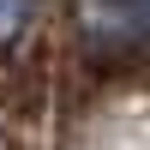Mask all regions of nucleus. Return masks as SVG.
Listing matches in <instances>:
<instances>
[{"label":"nucleus","instance_id":"1","mask_svg":"<svg viewBox=\"0 0 150 150\" xmlns=\"http://www.w3.org/2000/svg\"><path fill=\"white\" fill-rule=\"evenodd\" d=\"M78 30L108 54L150 42V0H78Z\"/></svg>","mask_w":150,"mask_h":150},{"label":"nucleus","instance_id":"2","mask_svg":"<svg viewBox=\"0 0 150 150\" xmlns=\"http://www.w3.org/2000/svg\"><path fill=\"white\" fill-rule=\"evenodd\" d=\"M24 24H30V0H0V42H12Z\"/></svg>","mask_w":150,"mask_h":150}]
</instances>
